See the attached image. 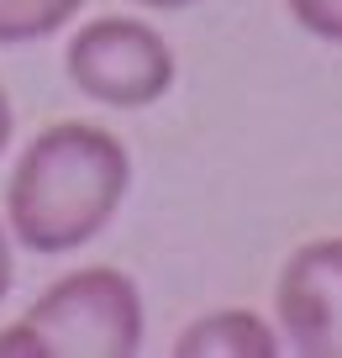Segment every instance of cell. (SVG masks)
<instances>
[{"label": "cell", "mask_w": 342, "mask_h": 358, "mask_svg": "<svg viewBox=\"0 0 342 358\" xmlns=\"http://www.w3.org/2000/svg\"><path fill=\"white\" fill-rule=\"evenodd\" d=\"M11 127H16V116H11V101H6V90H0V153H6V143H11Z\"/></svg>", "instance_id": "9"}, {"label": "cell", "mask_w": 342, "mask_h": 358, "mask_svg": "<svg viewBox=\"0 0 342 358\" xmlns=\"http://www.w3.org/2000/svg\"><path fill=\"white\" fill-rule=\"evenodd\" d=\"M274 306L300 358H342V237H316L290 253Z\"/></svg>", "instance_id": "4"}, {"label": "cell", "mask_w": 342, "mask_h": 358, "mask_svg": "<svg viewBox=\"0 0 342 358\" xmlns=\"http://www.w3.org/2000/svg\"><path fill=\"white\" fill-rule=\"evenodd\" d=\"M137 6H153V11H185V6H195V0H137Z\"/></svg>", "instance_id": "10"}, {"label": "cell", "mask_w": 342, "mask_h": 358, "mask_svg": "<svg viewBox=\"0 0 342 358\" xmlns=\"http://www.w3.org/2000/svg\"><path fill=\"white\" fill-rule=\"evenodd\" d=\"M179 358H274L279 337L253 311H206L179 332Z\"/></svg>", "instance_id": "5"}, {"label": "cell", "mask_w": 342, "mask_h": 358, "mask_svg": "<svg viewBox=\"0 0 342 358\" xmlns=\"http://www.w3.org/2000/svg\"><path fill=\"white\" fill-rule=\"evenodd\" d=\"M85 0H0V48L16 43H43V37L64 32L79 16Z\"/></svg>", "instance_id": "6"}, {"label": "cell", "mask_w": 342, "mask_h": 358, "mask_svg": "<svg viewBox=\"0 0 342 358\" xmlns=\"http://www.w3.org/2000/svg\"><path fill=\"white\" fill-rule=\"evenodd\" d=\"M132 158L122 137L90 122H58L27 143L6 185L11 237L32 253H74L95 243L127 201Z\"/></svg>", "instance_id": "1"}, {"label": "cell", "mask_w": 342, "mask_h": 358, "mask_svg": "<svg viewBox=\"0 0 342 358\" xmlns=\"http://www.w3.org/2000/svg\"><path fill=\"white\" fill-rule=\"evenodd\" d=\"M143 348V295L122 268L90 264L27 306L0 332V358H132Z\"/></svg>", "instance_id": "2"}, {"label": "cell", "mask_w": 342, "mask_h": 358, "mask_svg": "<svg viewBox=\"0 0 342 358\" xmlns=\"http://www.w3.org/2000/svg\"><path fill=\"white\" fill-rule=\"evenodd\" d=\"M69 79L79 95L111 111H143L164 101L174 85V53L148 22L132 16H100L69 37Z\"/></svg>", "instance_id": "3"}, {"label": "cell", "mask_w": 342, "mask_h": 358, "mask_svg": "<svg viewBox=\"0 0 342 358\" xmlns=\"http://www.w3.org/2000/svg\"><path fill=\"white\" fill-rule=\"evenodd\" d=\"M11 290V243H6V227H0V301Z\"/></svg>", "instance_id": "8"}, {"label": "cell", "mask_w": 342, "mask_h": 358, "mask_svg": "<svg viewBox=\"0 0 342 358\" xmlns=\"http://www.w3.org/2000/svg\"><path fill=\"white\" fill-rule=\"evenodd\" d=\"M285 6H290V16H295L300 32L342 48V0H285Z\"/></svg>", "instance_id": "7"}]
</instances>
